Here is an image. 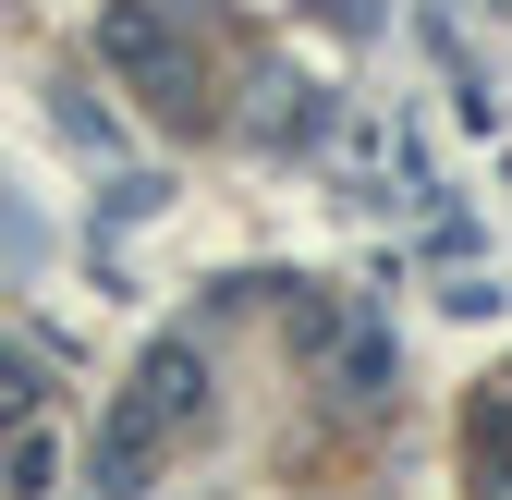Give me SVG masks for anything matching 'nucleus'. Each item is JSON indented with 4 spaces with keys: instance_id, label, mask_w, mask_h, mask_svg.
<instances>
[{
    "instance_id": "nucleus-1",
    "label": "nucleus",
    "mask_w": 512,
    "mask_h": 500,
    "mask_svg": "<svg viewBox=\"0 0 512 500\" xmlns=\"http://www.w3.org/2000/svg\"><path fill=\"white\" fill-rule=\"evenodd\" d=\"M196 391H208V379H196V354H183V342H159V354H147V379H135V403H122V415H135L147 440H159V427H171L183 403H196Z\"/></svg>"
},
{
    "instance_id": "nucleus-2",
    "label": "nucleus",
    "mask_w": 512,
    "mask_h": 500,
    "mask_svg": "<svg viewBox=\"0 0 512 500\" xmlns=\"http://www.w3.org/2000/svg\"><path fill=\"white\" fill-rule=\"evenodd\" d=\"M37 403V379H25V354H0V415H25Z\"/></svg>"
}]
</instances>
